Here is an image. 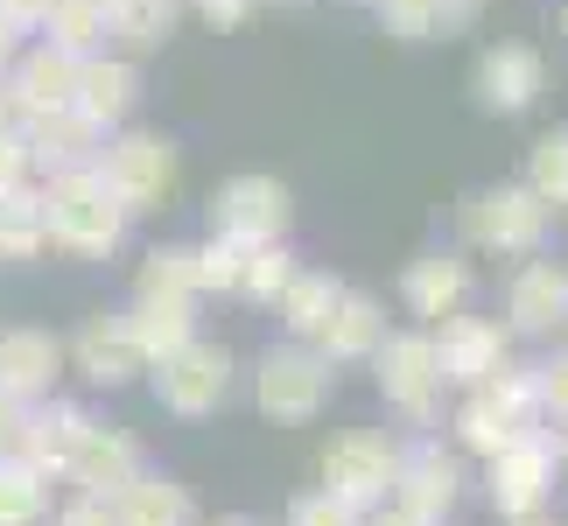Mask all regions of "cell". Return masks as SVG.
I'll use <instances>...</instances> for the list:
<instances>
[{"mask_svg": "<svg viewBox=\"0 0 568 526\" xmlns=\"http://www.w3.org/2000/svg\"><path fill=\"white\" fill-rule=\"evenodd\" d=\"M470 92H477L485 113H527V105L548 92V63H540V50H527V42H491L470 71Z\"/></svg>", "mask_w": 568, "mask_h": 526, "instance_id": "cell-14", "label": "cell"}, {"mask_svg": "<svg viewBox=\"0 0 568 526\" xmlns=\"http://www.w3.org/2000/svg\"><path fill=\"white\" fill-rule=\"evenodd\" d=\"M57 0H0V14L14 21V29H42V14H50Z\"/></svg>", "mask_w": 568, "mask_h": 526, "instance_id": "cell-41", "label": "cell"}, {"mask_svg": "<svg viewBox=\"0 0 568 526\" xmlns=\"http://www.w3.org/2000/svg\"><path fill=\"white\" fill-rule=\"evenodd\" d=\"M50 246V232H42V190L14 183L0 190V260H36Z\"/></svg>", "mask_w": 568, "mask_h": 526, "instance_id": "cell-27", "label": "cell"}, {"mask_svg": "<svg viewBox=\"0 0 568 526\" xmlns=\"http://www.w3.org/2000/svg\"><path fill=\"white\" fill-rule=\"evenodd\" d=\"M92 428V414L84 407H71V401H29L21 407V422H14V443H8V456H21L29 471H42V477H63V464H71V449H78V435Z\"/></svg>", "mask_w": 568, "mask_h": 526, "instance_id": "cell-13", "label": "cell"}, {"mask_svg": "<svg viewBox=\"0 0 568 526\" xmlns=\"http://www.w3.org/2000/svg\"><path fill=\"white\" fill-rule=\"evenodd\" d=\"M63 477L78 485V498H99V506H113V498L141 477V449H134V435H120V428H84L78 435V449H71V464H63Z\"/></svg>", "mask_w": 568, "mask_h": 526, "instance_id": "cell-15", "label": "cell"}, {"mask_svg": "<svg viewBox=\"0 0 568 526\" xmlns=\"http://www.w3.org/2000/svg\"><path fill=\"white\" fill-rule=\"evenodd\" d=\"M513 526H561V519H548V513H534V519H513Z\"/></svg>", "mask_w": 568, "mask_h": 526, "instance_id": "cell-45", "label": "cell"}, {"mask_svg": "<svg viewBox=\"0 0 568 526\" xmlns=\"http://www.w3.org/2000/svg\"><path fill=\"white\" fill-rule=\"evenodd\" d=\"M148 372H155V401L169 414H183V422L217 414V407H225V393H232V351L225 344H204V337H190L183 351H169V358L148 365Z\"/></svg>", "mask_w": 568, "mask_h": 526, "instance_id": "cell-7", "label": "cell"}, {"mask_svg": "<svg viewBox=\"0 0 568 526\" xmlns=\"http://www.w3.org/2000/svg\"><path fill=\"white\" fill-rule=\"evenodd\" d=\"M57 372H63V344L50 331H8L0 337V393L8 401H42V393L57 386Z\"/></svg>", "mask_w": 568, "mask_h": 526, "instance_id": "cell-23", "label": "cell"}, {"mask_svg": "<svg viewBox=\"0 0 568 526\" xmlns=\"http://www.w3.org/2000/svg\"><path fill=\"white\" fill-rule=\"evenodd\" d=\"M183 8H196V14L211 21V29H239V21H253L260 0H183Z\"/></svg>", "mask_w": 568, "mask_h": 526, "instance_id": "cell-39", "label": "cell"}, {"mask_svg": "<svg viewBox=\"0 0 568 526\" xmlns=\"http://www.w3.org/2000/svg\"><path fill=\"white\" fill-rule=\"evenodd\" d=\"M400 302H407L414 316L443 323L449 310H464V302H470V260L464 253H422V260H407Z\"/></svg>", "mask_w": 568, "mask_h": 526, "instance_id": "cell-22", "label": "cell"}, {"mask_svg": "<svg viewBox=\"0 0 568 526\" xmlns=\"http://www.w3.org/2000/svg\"><path fill=\"white\" fill-rule=\"evenodd\" d=\"M63 358H71L92 386H126V380H141V372H148L134 331H126V316H92L71 344H63Z\"/></svg>", "mask_w": 568, "mask_h": 526, "instance_id": "cell-18", "label": "cell"}, {"mask_svg": "<svg viewBox=\"0 0 568 526\" xmlns=\"http://www.w3.org/2000/svg\"><path fill=\"white\" fill-rule=\"evenodd\" d=\"M50 513V477L0 449V526H42Z\"/></svg>", "mask_w": 568, "mask_h": 526, "instance_id": "cell-30", "label": "cell"}, {"mask_svg": "<svg viewBox=\"0 0 568 526\" xmlns=\"http://www.w3.org/2000/svg\"><path fill=\"white\" fill-rule=\"evenodd\" d=\"M113 526H190V492L176 477H134L120 498H113Z\"/></svg>", "mask_w": 568, "mask_h": 526, "instance_id": "cell-25", "label": "cell"}, {"mask_svg": "<svg viewBox=\"0 0 568 526\" xmlns=\"http://www.w3.org/2000/svg\"><path fill=\"white\" fill-rule=\"evenodd\" d=\"M435 372H443V386H485L498 365H513V331L506 323H491V316H464V310H449L443 323H435Z\"/></svg>", "mask_w": 568, "mask_h": 526, "instance_id": "cell-9", "label": "cell"}, {"mask_svg": "<svg viewBox=\"0 0 568 526\" xmlns=\"http://www.w3.org/2000/svg\"><path fill=\"white\" fill-rule=\"evenodd\" d=\"M561 36H568V8H561Z\"/></svg>", "mask_w": 568, "mask_h": 526, "instance_id": "cell-49", "label": "cell"}, {"mask_svg": "<svg viewBox=\"0 0 568 526\" xmlns=\"http://www.w3.org/2000/svg\"><path fill=\"white\" fill-rule=\"evenodd\" d=\"M373 8H379V29L400 36V42L443 36V0H373Z\"/></svg>", "mask_w": 568, "mask_h": 526, "instance_id": "cell-34", "label": "cell"}, {"mask_svg": "<svg viewBox=\"0 0 568 526\" xmlns=\"http://www.w3.org/2000/svg\"><path fill=\"white\" fill-rule=\"evenodd\" d=\"M555 323H568V274L555 267V260H534L527 253V267H519L513 289H506V331L548 337Z\"/></svg>", "mask_w": 568, "mask_h": 526, "instance_id": "cell-19", "label": "cell"}, {"mask_svg": "<svg viewBox=\"0 0 568 526\" xmlns=\"http://www.w3.org/2000/svg\"><path fill=\"white\" fill-rule=\"evenodd\" d=\"M211 526H253V519H211Z\"/></svg>", "mask_w": 568, "mask_h": 526, "instance_id": "cell-47", "label": "cell"}, {"mask_svg": "<svg viewBox=\"0 0 568 526\" xmlns=\"http://www.w3.org/2000/svg\"><path fill=\"white\" fill-rule=\"evenodd\" d=\"M105 36H113L105 0H57V8L42 14V42H57L63 57H99Z\"/></svg>", "mask_w": 568, "mask_h": 526, "instance_id": "cell-26", "label": "cell"}, {"mask_svg": "<svg viewBox=\"0 0 568 526\" xmlns=\"http://www.w3.org/2000/svg\"><path fill=\"white\" fill-rule=\"evenodd\" d=\"M14 422H21V401H8V393H0V449L14 443Z\"/></svg>", "mask_w": 568, "mask_h": 526, "instance_id": "cell-44", "label": "cell"}, {"mask_svg": "<svg viewBox=\"0 0 568 526\" xmlns=\"http://www.w3.org/2000/svg\"><path fill=\"white\" fill-rule=\"evenodd\" d=\"M393 471H400V449L386 443V435H337L331 449H323V492L337 498V506H352L358 519L386 506L393 498Z\"/></svg>", "mask_w": 568, "mask_h": 526, "instance_id": "cell-6", "label": "cell"}, {"mask_svg": "<svg viewBox=\"0 0 568 526\" xmlns=\"http://www.w3.org/2000/svg\"><path fill=\"white\" fill-rule=\"evenodd\" d=\"M464 232L477 253H498V260H527L540 253L548 239V204L527 190V183H498V190H477L464 204Z\"/></svg>", "mask_w": 568, "mask_h": 526, "instance_id": "cell-3", "label": "cell"}, {"mask_svg": "<svg viewBox=\"0 0 568 526\" xmlns=\"http://www.w3.org/2000/svg\"><path fill=\"white\" fill-rule=\"evenodd\" d=\"M464 492V464L443 449V443H414L400 449V471H393V506L414 513L422 526H443V513L456 506Z\"/></svg>", "mask_w": 568, "mask_h": 526, "instance_id": "cell-12", "label": "cell"}, {"mask_svg": "<svg viewBox=\"0 0 568 526\" xmlns=\"http://www.w3.org/2000/svg\"><path fill=\"white\" fill-rule=\"evenodd\" d=\"M386 337V310L373 295H358V289H337V302H331V316L316 323V351L331 365H352V358H373V344Z\"/></svg>", "mask_w": 568, "mask_h": 526, "instance_id": "cell-21", "label": "cell"}, {"mask_svg": "<svg viewBox=\"0 0 568 526\" xmlns=\"http://www.w3.org/2000/svg\"><path fill=\"white\" fill-rule=\"evenodd\" d=\"M99 175L126 211H155L162 196L176 190V148L162 134H120V141H105Z\"/></svg>", "mask_w": 568, "mask_h": 526, "instance_id": "cell-10", "label": "cell"}, {"mask_svg": "<svg viewBox=\"0 0 568 526\" xmlns=\"http://www.w3.org/2000/svg\"><path fill=\"white\" fill-rule=\"evenodd\" d=\"M126 218L134 211L105 190L99 169H71V175H50V183H42V232L71 260H105L126 239Z\"/></svg>", "mask_w": 568, "mask_h": 526, "instance_id": "cell-1", "label": "cell"}, {"mask_svg": "<svg viewBox=\"0 0 568 526\" xmlns=\"http://www.w3.org/2000/svg\"><path fill=\"white\" fill-rule=\"evenodd\" d=\"M358 526H422V519H414V513H400V506L386 498V506H373V513H365Z\"/></svg>", "mask_w": 568, "mask_h": 526, "instance_id": "cell-42", "label": "cell"}, {"mask_svg": "<svg viewBox=\"0 0 568 526\" xmlns=\"http://www.w3.org/2000/svg\"><path fill=\"white\" fill-rule=\"evenodd\" d=\"M50 526H113V506H99V498H71Z\"/></svg>", "mask_w": 568, "mask_h": 526, "instance_id": "cell-40", "label": "cell"}, {"mask_svg": "<svg viewBox=\"0 0 568 526\" xmlns=\"http://www.w3.org/2000/svg\"><path fill=\"white\" fill-rule=\"evenodd\" d=\"M295 196L274 175H232L225 190L211 196V232L232 239V246H267V239H288Z\"/></svg>", "mask_w": 568, "mask_h": 526, "instance_id": "cell-8", "label": "cell"}, {"mask_svg": "<svg viewBox=\"0 0 568 526\" xmlns=\"http://www.w3.org/2000/svg\"><path fill=\"white\" fill-rule=\"evenodd\" d=\"M534 393H540V414L568 422V351H555L548 365H534Z\"/></svg>", "mask_w": 568, "mask_h": 526, "instance_id": "cell-36", "label": "cell"}, {"mask_svg": "<svg viewBox=\"0 0 568 526\" xmlns=\"http://www.w3.org/2000/svg\"><path fill=\"white\" fill-rule=\"evenodd\" d=\"M274 8H302V0H274Z\"/></svg>", "mask_w": 568, "mask_h": 526, "instance_id": "cell-48", "label": "cell"}, {"mask_svg": "<svg viewBox=\"0 0 568 526\" xmlns=\"http://www.w3.org/2000/svg\"><path fill=\"white\" fill-rule=\"evenodd\" d=\"M555 456H561V471H568V422H561V443H555Z\"/></svg>", "mask_w": 568, "mask_h": 526, "instance_id": "cell-46", "label": "cell"}, {"mask_svg": "<svg viewBox=\"0 0 568 526\" xmlns=\"http://www.w3.org/2000/svg\"><path fill=\"white\" fill-rule=\"evenodd\" d=\"M295 281V253L281 246V239H267V246H246L239 253V289L246 302H281V289Z\"/></svg>", "mask_w": 568, "mask_h": 526, "instance_id": "cell-32", "label": "cell"}, {"mask_svg": "<svg viewBox=\"0 0 568 526\" xmlns=\"http://www.w3.org/2000/svg\"><path fill=\"white\" fill-rule=\"evenodd\" d=\"M126 331H134V344H141L148 365H162L169 351H183L196 337V302H148V295H134Z\"/></svg>", "mask_w": 568, "mask_h": 526, "instance_id": "cell-24", "label": "cell"}, {"mask_svg": "<svg viewBox=\"0 0 568 526\" xmlns=\"http://www.w3.org/2000/svg\"><path fill=\"white\" fill-rule=\"evenodd\" d=\"M253 401H260L267 422H316L323 401H331V358L302 337L267 351L260 372H253Z\"/></svg>", "mask_w": 568, "mask_h": 526, "instance_id": "cell-4", "label": "cell"}, {"mask_svg": "<svg viewBox=\"0 0 568 526\" xmlns=\"http://www.w3.org/2000/svg\"><path fill=\"white\" fill-rule=\"evenodd\" d=\"M534 428H540V393H534V372H519V365H498L491 380L470 386V401L456 407V435H464V449H477V456L506 449Z\"/></svg>", "mask_w": 568, "mask_h": 526, "instance_id": "cell-2", "label": "cell"}, {"mask_svg": "<svg viewBox=\"0 0 568 526\" xmlns=\"http://www.w3.org/2000/svg\"><path fill=\"white\" fill-rule=\"evenodd\" d=\"M239 253L246 246H232V239L211 232V246H196V295H232L239 289Z\"/></svg>", "mask_w": 568, "mask_h": 526, "instance_id": "cell-35", "label": "cell"}, {"mask_svg": "<svg viewBox=\"0 0 568 526\" xmlns=\"http://www.w3.org/2000/svg\"><path fill=\"white\" fill-rule=\"evenodd\" d=\"M527 190L540 204H568V127H548L527 155Z\"/></svg>", "mask_w": 568, "mask_h": 526, "instance_id": "cell-33", "label": "cell"}, {"mask_svg": "<svg viewBox=\"0 0 568 526\" xmlns=\"http://www.w3.org/2000/svg\"><path fill=\"white\" fill-rule=\"evenodd\" d=\"M21 36H29V29H14V21L0 14V71H8V63H14V50H21Z\"/></svg>", "mask_w": 568, "mask_h": 526, "instance_id": "cell-43", "label": "cell"}, {"mask_svg": "<svg viewBox=\"0 0 568 526\" xmlns=\"http://www.w3.org/2000/svg\"><path fill=\"white\" fill-rule=\"evenodd\" d=\"M29 162L42 169V175H71V169H99V155H105V127H92L78 113V105H57V113H36L29 127Z\"/></svg>", "mask_w": 568, "mask_h": 526, "instance_id": "cell-16", "label": "cell"}, {"mask_svg": "<svg viewBox=\"0 0 568 526\" xmlns=\"http://www.w3.org/2000/svg\"><path fill=\"white\" fill-rule=\"evenodd\" d=\"M105 14H113L120 42H134V50H162V42L176 36V21H183V0H105Z\"/></svg>", "mask_w": 568, "mask_h": 526, "instance_id": "cell-28", "label": "cell"}, {"mask_svg": "<svg viewBox=\"0 0 568 526\" xmlns=\"http://www.w3.org/2000/svg\"><path fill=\"white\" fill-rule=\"evenodd\" d=\"M36 162H29V134L21 127H0V190H14V183H29Z\"/></svg>", "mask_w": 568, "mask_h": 526, "instance_id": "cell-38", "label": "cell"}, {"mask_svg": "<svg viewBox=\"0 0 568 526\" xmlns=\"http://www.w3.org/2000/svg\"><path fill=\"white\" fill-rule=\"evenodd\" d=\"M134 295L148 302H196V246H155L134 274Z\"/></svg>", "mask_w": 568, "mask_h": 526, "instance_id": "cell-29", "label": "cell"}, {"mask_svg": "<svg viewBox=\"0 0 568 526\" xmlns=\"http://www.w3.org/2000/svg\"><path fill=\"white\" fill-rule=\"evenodd\" d=\"M288 526H358V513H352V506H337L331 492H310V498H295Z\"/></svg>", "mask_w": 568, "mask_h": 526, "instance_id": "cell-37", "label": "cell"}, {"mask_svg": "<svg viewBox=\"0 0 568 526\" xmlns=\"http://www.w3.org/2000/svg\"><path fill=\"white\" fill-rule=\"evenodd\" d=\"M373 372H379V393L407 422H435V393H443V372H435V351L422 331H400V337H379L373 344Z\"/></svg>", "mask_w": 568, "mask_h": 526, "instance_id": "cell-11", "label": "cell"}, {"mask_svg": "<svg viewBox=\"0 0 568 526\" xmlns=\"http://www.w3.org/2000/svg\"><path fill=\"white\" fill-rule=\"evenodd\" d=\"M485 464H491V471H485L491 513H506V519H534V513L555 498L561 456H555V435H548V428H534V435H519V443L491 449Z\"/></svg>", "mask_w": 568, "mask_h": 526, "instance_id": "cell-5", "label": "cell"}, {"mask_svg": "<svg viewBox=\"0 0 568 526\" xmlns=\"http://www.w3.org/2000/svg\"><path fill=\"white\" fill-rule=\"evenodd\" d=\"M134 99H141V71L126 57H78V92H71V105L92 127H105V134H113V127L134 113Z\"/></svg>", "mask_w": 568, "mask_h": 526, "instance_id": "cell-20", "label": "cell"}, {"mask_svg": "<svg viewBox=\"0 0 568 526\" xmlns=\"http://www.w3.org/2000/svg\"><path fill=\"white\" fill-rule=\"evenodd\" d=\"M8 99H14V113H21V127H29L36 113H57V105H71V92H78V57H63L57 42H36V50H14V63H8Z\"/></svg>", "mask_w": 568, "mask_h": 526, "instance_id": "cell-17", "label": "cell"}, {"mask_svg": "<svg viewBox=\"0 0 568 526\" xmlns=\"http://www.w3.org/2000/svg\"><path fill=\"white\" fill-rule=\"evenodd\" d=\"M331 302H337V281H331V274H310V267H295V281L281 289V302H274V310H281V323H288V331H295L302 344H310V337H316V323L331 316Z\"/></svg>", "mask_w": 568, "mask_h": 526, "instance_id": "cell-31", "label": "cell"}]
</instances>
